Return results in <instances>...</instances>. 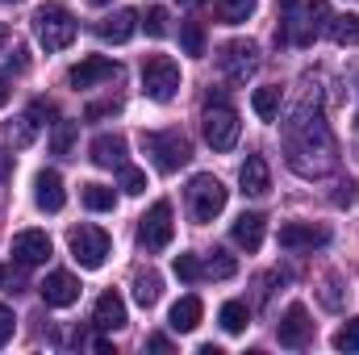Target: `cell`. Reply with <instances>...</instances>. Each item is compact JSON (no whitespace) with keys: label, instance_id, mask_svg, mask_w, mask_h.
<instances>
[{"label":"cell","instance_id":"5bb4252c","mask_svg":"<svg viewBox=\"0 0 359 355\" xmlns=\"http://www.w3.org/2000/svg\"><path fill=\"white\" fill-rule=\"evenodd\" d=\"M50 239L42 234V230H21V234H13V260L21 267H38L50 260Z\"/></svg>","mask_w":359,"mask_h":355},{"label":"cell","instance_id":"cb8c5ba5","mask_svg":"<svg viewBox=\"0 0 359 355\" xmlns=\"http://www.w3.org/2000/svg\"><path fill=\"white\" fill-rule=\"evenodd\" d=\"M217 322H222V330H226V335H243V330H247V322H251L247 301H226V305H222V314H217Z\"/></svg>","mask_w":359,"mask_h":355},{"label":"cell","instance_id":"e575fe53","mask_svg":"<svg viewBox=\"0 0 359 355\" xmlns=\"http://www.w3.org/2000/svg\"><path fill=\"white\" fill-rule=\"evenodd\" d=\"M117 172H121V192H130V196L147 192V176H142L138 168H130V163H126V168H117Z\"/></svg>","mask_w":359,"mask_h":355},{"label":"cell","instance_id":"f546056e","mask_svg":"<svg viewBox=\"0 0 359 355\" xmlns=\"http://www.w3.org/2000/svg\"><path fill=\"white\" fill-rule=\"evenodd\" d=\"M255 4H259V0H217V17H222L226 25H243V21L255 13Z\"/></svg>","mask_w":359,"mask_h":355},{"label":"cell","instance_id":"ac0fdd59","mask_svg":"<svg viewBox=\"0 0 359 355\" xmlns=\"http://www.w3.org/2000/svg\"><path fill=\"white\" fill-rule=\"evenodd\" d=\"M238 184L247 196H264L271 188V172H268V159L264 155H247L243 168H238Z\"/></svg>","mask_w":359,"mask_h":355},{"label":"cell","instance_id":"9a60e30c","mask_svg":"<svg viewBox=\"0 0 359 355\" xmlns=\"http://www.w3.org/2000/svg\"><path fill=\"white\" fill-rule=\"evenodd\" d=\"M34 201L42 213H59L67 205V188H63V176L59 172H38L34 176Z\"/></svg>","mask_w":359,"mask_h":355},{"label":"cell","instance_id":"4fadbf2b","mask_svg":"<svg viewBox=\"0 0 359 355\" xmlns=\"http://www.w3.org/2000/svg\"><path fill=\"white\" fill-rule=\"evenodd\" d=\"M104 80H117V63L104 59V55H88V59H80L67 72V84L72 88H92V84H104Z\"/></svg>","mask_w":359,"mask_h":355},{"label":"cell","instance_id":"7c38bea8","mask_svg":"<svg viewBox=\"0 0 359 355\" xmlns=\"http://www.w3.org/2000/svg\"><path fill=\"white\" fill-rule=\"evenodd\" d=\"M38 293H42V301H46L50 309H67V305L80 301V280H76L72 272H50V276L38 284Z\"/></svg>","mask_w":359,"mask_h":355},{"label":"cell","instance_id":"5b68a950","mask_svg":"<svg viewBox=\"0 0 359 355\" xmlns=\"http://www.w3.org/2000/svg\"><path fill=\"white\" fill-rule=\"evenodd\" d=\"M142 92H147L151 100L168 105V100L180 92L176 59H168V55H147V59H142Z\"/></svg>","mask_w":359,"mask_h":355},{"label":"cell","instance_id":"1f68e13d","mask_svg":"<svg viewBox=\"0 0 359 355\" xmlns=\"http://www.w3.org/2000/svg\"><path fill=\"white\" fill-rule=\"evenodd\" d=\"M72 147H76V121H55L50 151H55V155H72Z\"/></svg>","mask_w":359,"mask_h":355},{"label":"cell","instance_id":"277c9868","mask_svg":"<svg viewBox=\"0 0 359 355\" xmlns=\"http://www.w3.org/2000/svg\"><path fill=\"white\" fill-rule=\"evenodd\" d=\"M201 130H205V142L213 151H234V142H238V113L226 100H209L205 117H201Z\"/></svg>","mask_w":359,"mask_h":355},{"label":"cell","instance_id":"60d3db41","mask_svg":"<svg viewBox=\"0 0 359 355\" xmlns=\"http://www.w3.org/2000/svg\"><path fill=\"white\" fill-rule=\"evenodd\" d=\"M147 347H151V351H172V339H168V335H151Z\"/></svg>","mask_w":359,"mask_h":355},{"label":"cell","instance_id":"7402d4cb","mask_svg":"<svg viewBox=\"0 0 359 355\" xmlns=\"http://www.w3.org/2000/svg\"><path fill=\"white\" fill-rule=\"evenodd\" d=\"M201 267H205V280H230L234 272H238V260L230 255V251H222V247H213L205 260H201Z\"/></svg>","mask_w":359,"mask_h":355},{"label":"cell","instance_id":"f6af8a7d","mask_svg":"<svg viewBox=\"0 0 359 355\" xmlns=\"http://www.w3.org/2000/svg\"><path fill=\"white\" fill-rule=\"evenodd\" d=\"M180 4H201V0H180Z\"/></svg>","mask_w":359,"mask_h":355},{"label":"cell","instance_id":"7a4b0ae2","mask_svg":"<svg viewBox=\"0 0 359 355\" xmlns=\"http://www.w3.org/2000/svg\"><path fill=\"white\" fill-rule=\"evenodd\" d=\"M34 34L46 51H67L76 42V17L63 4H42L34 13Z\"/></svg>","mask_w":359,"mask_h":355},{"label":"cell","instance_id":"f1b7e54d","mask_svg":"<svg viewBox=\"0 0 359 355\" xmlns=\"http://www.w3.org/2000/svg\"><path fill=\"white\" fill-rule=\"evenodd\" d=\"M330 38H334L339 46H355V42H359V17H355V13L330 17Z\"/></svg>","mask_w":359,"mask_h":355},{"label":"cell","instance_id":"484cf974","mask_svg":"<svg viewBox=\"0 0 359 355\" xmlns=\"http://www.w3.org/2000/svg\"><path fill=\"white\" fill-rule=\"evenodd\" d=\"M180 46L188 59H205V25L201 21H184L180 25Z\"/></svg>","mask_w":359,"mask_h":355},{"label":"cell","instance_id":"836d02e7","mask_svg":"<svg viewBox=\"0 0 359 355\" xmlns=\"http://www.w3.org/2000/svg\"><path fill=\"white\" fill-rule=\"evenodd\" d=\"M142 25H147V34H151V38H163V34H168V8H159V4H155V8H147Z\"/></svg>","mask_w":359,"mask_h":355},{"label":"cell","instance_id":"6da1fadb","mask_svg":"<svg viewBox=\"0 0 359 355\" xmlns=\"http://www.w3.org/2000/svg\"><path fill=\"white\" fill-rule=\"evenodd\" d=\"M284 159L297 176L313 180L334 172L339 163V147H334V134L322 117V109L313 100H305L288 121H284Z\"/></svg>","mask_w":359,"mask_h":355},{"label":"cell","instance_id":"e0dca14e","mask_svg":"<svg viewBox=\"0 0 359 355\" xmlns=\"http://www.w3.org/2000/svg\"><path fill=\"white\" fill-rule=\"evenodd\" d=\"M88 155L96 168H126V138L121 134H96Z\"/></svg>","mask_w":359,"mask_h":355},{"label":"cell","instance_id":"4316f807","mask_svg":"<svg viewBox=\"0 0 359 355\" xmlns=\"http://www.w3.org/2000/svg\"><path fill=\"white\" fill-rule=\"evenodd\" d=\"M80 201L88 205L92 213H109V209L117 205V192L104 188V184H84V188H80Z\"/></svg>","mask_w":359,"mask_h":355},{"label":"cell","instance_id":"2e32d148","mask_svg":"<svg viewBox=\"0 0 359 355\" xmlns=\"http://www.w3.org/2000/svg\"><path fill=\"white\" fill-rule=\"evenodd\" d=\"M134 29H138V13H134V8H117V13H109V17L96 21V34H100L104 42H130Z\"/></svg>","mask_w":359,"mask_h":355},{"label":"cell","instance_id":"b9f144b4","mask_svg":"<svg viewBox=\"0 0 359 355\" xmlns=\"http://www.w3.org/2000/svg\"><path fill=\"white\" fill-rule=\"evenodd\" d=\"M8 176H13V155H8V151L0 147V184H4Z\"/></svg>","mask_w":359,"mask_h":355},{"label":"cell","instance_id":"ffe728a7","mask_svg":"<svg viewBox=\"0 0 359 355\" xmlns=\"http://www.w3.org/2000/svg\"><path fill=\"white\" fill-rule=\"evenodd\" d=\"M230 239H234V243H238L247 255H255V251L264 247V217H259V213H243V217L234 222Z\"/></svg>","mask_w":359,"mask_h":355},{"label":"cell","instance_id":"d6a6232c","mask_svg":"<svg viewBox=\"0 0 359 355\" xmlns=\"http://www.w3.org/2000/svg\"><path fill=\"white\" fill-rule=\"evenodd\" d=\"M334 347H339V351H359V318H351V322H343V326H339Z\"/></svg>","mask_w":359,"mask_h":355},{"label":"cell","instance_id":"d590c367","mask_svg":"<svg viewBox=\"0 0 359 355\" xmlns=\"http://www.w3.org/2000/svg\"><path fill=\"white\" fill-rule=\"evenodd\" d=\"M0 288H4V293H17V288H25V276H21L13 264L0 267Z\"/></svg>","mask_w":359,"mask_h":355},{"label":"cell","instance_id":"ba28073f","mask_svg":"<svg viewBox=\"0 0 359 355\" xmlns=\"http://www.w3.org/2000/svg\"><path fill=\"white\" fill-rule=\"evenodd\" d=\"M172 234H176L172 205H168V201H155V205L142 213V222H138V243H142V251H163V247L172 243Z\"/></svg>","mask_w":359,"mask_h":355},{"label":"cell","instance_id":"7bdbcfd3","mask_svg":"<svg viewBox=\"0 0 359 355\" xmlns=\"http://www.w3.org/2000/svg\"><path fill=\"white\" fill-rule=\"evenodd\" d=\"M8 96H13V88H8V80H4V76H0V109H4V105H8Z\"/></svg>","mask_w":359,"mask_h":355},{"label":"cell","instance_id":"bcb514c9","mask_svg":"<svg viewBox=\"0 0 359 355\" xmlns=\"http://www.w3.org/2000/svg\"><path fill=\"white\" fill-rule=\"evenodd\" d=\"M92 4H113V0H92Z\"/></svg>","mask_w":359,"mask_h":355},{"label":"cell","instance_id":"3957f363","mask_svg":"<svg viewBox=\"0 0 359 355\" xmlns=\"http://www.w3.org/2000/svg\"><path fill=\"white\" fill-rule=\"evenodd\" d=\"M142 147H147V155L155 159L159 172H180L192 159V147L180 130H151V134H142Z\"/></svg>","mask_w":359,"mask_h":355},{"label":"cell","instance_id":"30bf717a","mask_svg":"<svg viewBox=\"0 0 359 355\" xmlns=\"http://www.w3.org/2000/svg\"><path fill=\"white\" fill-rule=\"evenodd\" d=\"M326 243H330L326 226H313V222H284L280 226V247L284 251H313V247H326Z\"/></svg>","mask_w":359,"mask_h":355},{"label":"cell","instance_id":"74e56055","mask_svg":"<svg viewBox=\"0 0 359 355\" xmlns=\"http://www.w3.org/2000/svg\"><path fill=\"white\" fill-rule=\"evenodd\" d=\"M13 330H17V318H13V309H8V305H0V347L13 339Z\"/></svg>","mask_w":359,"mask_h":355},{"label":"cell","instance_id":"8992f818","mask_svg":"<svg viewBox=\"0 0 359 355\" xmlns=\"http://www.w3.org/2000/svg\"><path fill=\"white\" fill-rule=\"evenodd\" d=\"M188 209H192V217H196L201 226L213 222V217L226 209V184L217 176H209V172L192 176V184H188Z\"/></svg>","mask_w":359,"mask_h":355},{"label":"cell","instance_id":"ee69618b","mask_svg":"<svg viewBox=\"0 0 359 355\" xmlns=\"http://www.w3.org/2000/svg\"><path fill=\"white\" fill-rule=\"evenodd\" d=\"M4 42H8V25L0 21V51H4Z\"/></svg>","mask_w":359,"mask_h":355},{"label":"cell","instance_id":"603a6c76","mask_svg":"<svg viewBox=\"0 0 359 355\" xmlns=\"http://www.w3.org/2000/svg\"><path fill=\"white\" fill-rule=\"evenodd\" d=\"M159 297H163V280H159V272H138V276H134V301H138L142 309H151Z\"/></svg>","mask_w":359,"mask_h":355},{"label":"cell","instance_id":"52a82bcc","mask_svg":"<svg viewBox=\"0 0 359 355\" xmlns=\"http://www.w3.org/2000/svg\"><path fill=\"white\" fill-rule=\"evenodd\" d=\"M67 247H72V260L80 267H88V272H96V267L109 260V234L100 230V226H76L72 234H67Z\"/></svg>","mask_w":359,"mask_h":355},{"label":"cell","instance_id":"4dcf8cb0","mask_svg":"<svg viewBox=\"0 0 359 355\" xmlns=\"http://www.w3.org/2000/svg\"><path fill=\"white\" fill-rule=\"evenodd\" d=\"M180 280H188V284H196V280H205V267H201V255H192V251H180L176 264H172Z\"/></svg>","mask_w":359,"mask_h":355},{"label":"cell","instance_id":"d4e9b609","mask_svg":"<svg viewBox=\"0 0 359 355\" xmlns=\"http://www.w3.org/2000/svg\"><path fill=\"white\" fill-rule=\"evenodd\" d=\"M251 109H255V117H259V121H276V117H280V88H276V84L255 88V96H251Z\"/></svg>","mask_w":359,"mask_h":355},{"label":"cell","instance_id":"8fae6325","mask_svg":"<svg viewBox=\"0 0 359 355\" xmlns=\"http://www.w3.org/2000/svg\"><path fill=\"white\" fill-rule=\"evenodd\" d=\"M276 335H280V347H305V343L313 339V322H309V309H305L301 301H292V305L284 309V318H280Z\"/></svg>","mask_w":359,"mask_h":355},{"label":"cell","instance_id":"9c48e42d","mask_svg":"<svg viewBox=\"0 0 359 355\" xmlns=\"http://www.w3.org/2000/svg\"><path fill=\"white\" fill-rule=\"evenodd\" d=\"M217 67H222L226 80L247 84V76H255V67H259V51H255V42H226L222 55H217Z\"/></svg>","mask_w":359,"mask_h":355},{"label":"cell","instance_id":"8d00e7d4","mask_svg":"<svg viewBox=\"0 0 359 355\" xmlns=\"http://www.w3.org/2000/svg\"><path fill=\"white\" fill-rule=\"evenodd\" d=\"M29 117H34L38 126H50L46 117H59V109H55L50 100H34V105H29Z\"/></svg>","mask_w":359,"mask_h":355},{"label":"cell","instance_id":"d6986e66","mask_svg":"<svg viewBox=\"0 0 359 355\" xmlns=\"http://www.w3.org/2000/svg\"><path fill=\"white\" fill-rule=\"evenodd\" d=\"M92 326L96 330H121L126 326V301L117 293H100L96 309H92Z\"/></svg>","mask_w":359,"mask_h":355},{"label":"cell","instance_id":"ab89813d","mask_svg":"<svg viewBox=\"0 0 359 355\" xmlns=\"http://www.w3.org/2000/svg\"><path fill=\"white\" fill-rule=\"evenodd\" d=\"M117 109H121V100H100V105H88V113H84V117L96 121V117H109V113H117Z\"/></svg>","mask_w":359,"mask_h":355},{"label":"cell","instance_id":"f35d334b","mask_svg":"<svg viewBox=\"0 0 359 355\" xmlns=\"http://www.w3.org/2000/svg\"><path fill=\"white\" fill-rule=\"evenodd\" d=\"M355 184H351V180H347V184H339V192H334V205H339V209H351V205H355Z\"/></svg>","mask_w":359,"mask_h":355},{"label":"cell","instance_id":"83f0119b","mask_svg":"<svg viewBox=\"0 0 359 355\" xmlns=\"http://www.w3.org/2000/svg\"><path fill=\"white\" fill-rule=\"evenodd\" d=\"M34 134H38V121L25 113V117H13V121H4V138L13 142V147H29L34 142Z\"/></svg>","mask_w":359,"mask_h":355},{"label":"cell","instance_id":"7dc6e473","mask_svg":"<svg viewBox=\"0 0 359 355\" xmlns=\"http://www.w3.org/2000/svg\"><path fill=\"white\" fill-rule=\"evenodd\" d=\"M13 4H17V0H13Z\"/></svg>","mask_w":359,"mask_h":355},{"label":"cell","instance_id":"44dd1931","mask_svg":"<svg viewBox=\"0 0 359 355\" xmlns=\"http://www.w3.org/2000/svg\"><path fill=\"white\" fill-rule=\"evenodd\" d=\"M201 314H205V305H201V297H180L176 305H172V330L176 335H188V330H196L201 326Z\"/></svg>","mask_w":359,"mask_h":355}]
</instances>
